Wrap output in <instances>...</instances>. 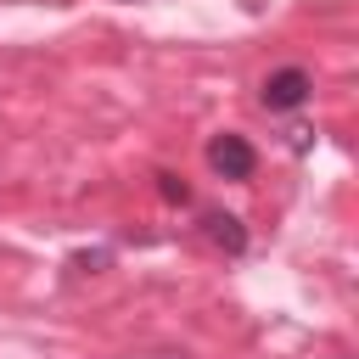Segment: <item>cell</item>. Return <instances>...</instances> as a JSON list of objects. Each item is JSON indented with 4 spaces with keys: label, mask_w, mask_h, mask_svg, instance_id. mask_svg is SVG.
Listing matches in <instances>:
<instances>
[{
    "label": "cell",
    "mask_w": 359,
    "mask_h": 359,
    "mask_svg": "<svg viewBox=\"0 0 359 359\" xmlns=\"http://www.w3.org/2000/svg\"><path fill=\"white\" fill-rule=\"evenodd\" d=\"M309 95H314V73L309 67H275L264 84H258V107L264 112H297V107H309Z\"/></svg>",
    "instance_id": "6da1fadb"
},
{
    "label": "cell",
    "mask_w": 359,
    "mask_h": 359,
    "mask_svg": "<svg viewBox=\"0 0 359 359\" xmlns=\"http://www.w3.org/2000/svg\"><path fill=\"white\" fill-rule=\"evenodd\" d=\"M202 236H208L213 247H224V252H247V230H241V219H236V213L208 208V213H202Z\"/></svg>",
    "instance_id": "3957f363"
},
{
    "label": "cell",
    "mask_w": 359,
    "mask_h": 359,
    "mask_svg": "<svg viewBox=\"0 0 359 359\" xmlns=\"http://www.w3.org/2000/svg\"><path fill=\"white\" fill-rule=\"evenodd\" d=\"M208 168H213L219 180H252V174H258V151H252L247 135L224 129V135L208 140Z\"/></svg>",
    "instance_id": "7a4b0ae2"
},
{
    "label": "cell",
    "mask_w": 359,
    "mask_h": 359,
    "mask_svg": "<svg viewBox=\"0 0 359 359\" xmlns=\"http://www.w3.org/2000/svg\"><path fill=\"white\" fill-rule=\"evenodd\" d=\"M157 191H163V202H180V208H185V202H191V185H185V180H180V174H168V168H163V174H157Z\"/></svg>",
    "instance_id": "277c9868"
}]
</instances>
